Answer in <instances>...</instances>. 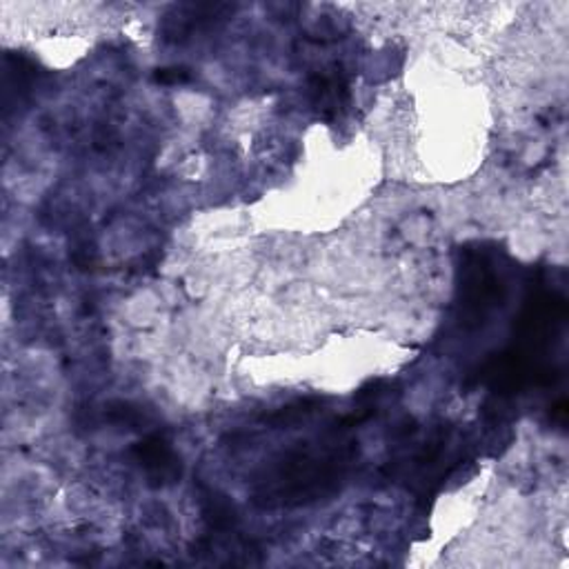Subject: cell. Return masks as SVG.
<instances>
[{
    "instance_id": "2",
    "label": "cell",
    "mask_w": 569,
    "mask_h": 569,
    "mask_svg": "<svg viewBox=\"0 0 569 569\" xmlns=\"http://www.w3.org/2000/svg\"><path fill=\"white\" fill-rule=\"evenodd\" d=\"M461 323L465 327H481L503 303L505 282L500 269L485 254L470 252L461 267Z\"/></svg>"
},
{
    "instance_id": "4",
    "label": "cell",
    "mask_w": 569,
    "mask_h": 569,
    "mask_svg": "<svg viewBox=\"0 0 569 569\" xmlns=\"http://www.w3.org/2000/svg\"><path fill=\"white\" fill-rule=\"evenodd\" d=\"M312 96L316 109L325 119H336L348 107L350 94L343 74H318L312 81Z\"/></svg>"
},
{
    "instance_id": "1",
    "label": "cell",
    "mask_w": 569,
    "mask_h": 569,
    "mask_svg": "<svg viewBox=\"0 0 569 569\" xmlns=\"http://www.w3.org/2000/svg\"><path fill=\"white\" fill-rule=\"evenodd\" d=\"M356 445L343 436H327L292 449L263 476L256 500L263 507H292L331 492L354 461Z\"/></svg>"
},
{
    "instance_id": "3",
    "label": "cell",
    "mask_w": 569,
    "mask_h": 569,
    "mask_svg": "<svg viewBox=\"0 0 569 569\" xmlns=\"http://www.w3.org/2000/svg\"><path fill=\"white\" fill-rule=\"evenodd\" d=\"M134 459L154 485H167L181 479L179 457L172 451V447H169V443L158 434L147 436L134 447Z\"/></svg>"
},
{
    "instance_id": "6",
    "label": "cell",
    "mask_w": 569,
    "mask_h": 569,
    "mask_svg": "<svg viewBox=\"0 0 569 569\" xmlns=\"http://www.w3.org/2000/svg\"><path fill=\"white\" fill-rule=\"evenodd\" d=\"M156 81H160V83H185V81H190V72L187 70H179V68L160 70L156 74Z\"/></svg>"
},
{
    "instance_id": "5",
    "label": "cell",
    "mask_w": 569,
    "mask_h": 569,
    "mask_svg": "<svg viewBox=\"0 0 569 569\" xmlns=\"http://www.w3.org/2000/svg\"><path fill=\"white\" fill-rule=\"evenodd\" d=\"M230 10L227 5H183L177 10V16L169 19L165 34L169 38H185L194 29H198L205 23H211L220 16V12Z\"/></svg>"
}]
</instances>
